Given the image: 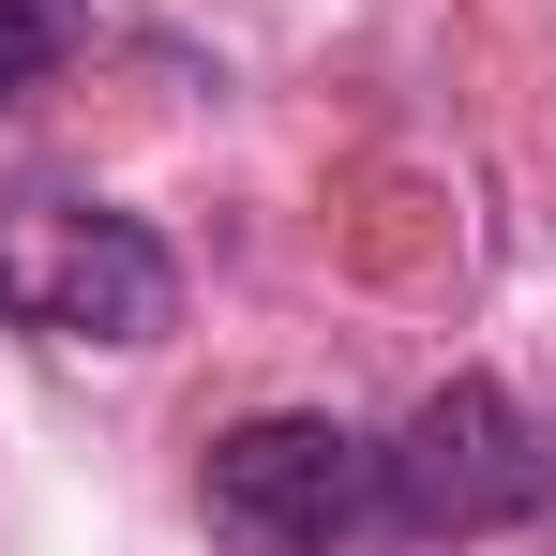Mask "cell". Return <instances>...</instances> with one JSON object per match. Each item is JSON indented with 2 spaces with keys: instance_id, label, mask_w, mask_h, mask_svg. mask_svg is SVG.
Segmentation results:
<instances>
[{
  "instance_id": "cell-1",
  "label": "cell",
  "mask_w": 556,
  "mask_h": 556,
  "mask_svg": "<svg viewBox=\"0 0 556 556\" xmlns=\"http://www.w3.org/2000/svg\"><path fill=\"white\" fill-rule=\"evenodd\" d=\"M0 316L46 331V346H151L181 316V271L136 211L61 181H0Z\"/></svg>"
},
{
  "instance_id": "cell-4",
  "label": "cell",
  "mask_w": 556,
  "mask_h": 556,
  "mask_svg": "<svg viewBox=\"0 0 556 556\" xmlns=\"http://www.w3.org/2000/svg\"><path fill=\"white\" fill-rule=\"evenodd\" d=\"M76 46H91V15H76V0H0V105H30Z\"/></svg>"
},
{
  "instance_id": "cell-3",
  "label": "cell",
  "mask_w": 556,
  "mask_h": 556,
  "mask_svg": "<svg viewBox=\"0 0 556 556\" xmlns=\"http://www.w3.org/2000/svg\"><path fill=\"white\" fill-rule=\"evenodd\" d=\"M195 496H211L226 556H331L376 527V437H346L331 406H256V421L211 437Z\"/></svg>"
},
{
  "instance_id": "cell-2",
  "label": "cell",
  "mask_w": 556,
  "mask_h": 556,
  "mask_svg": "<svg viewBox=\"0 0 556 556\" xmlns=\"http://www.w3.org/2000/svg\"><path fill=\"white\" fill-rule=\"evenodd\" d=\"M376 511L421 527V542H496V527L556 511V437L496 376H452V391H421V421L376 452Z\"/></svg>"
}]
</instances>
